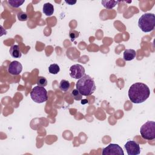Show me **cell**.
I'll return each mask as SVG.
<instances>
[{"instance_id": "obj_4", "label": "cell", "mask_w": 155, "mask_h": 155, "mask_svg": "<svg viewBox=\"0 0 155 155\" xmlns=\"http://www.w3.org/2000/svg\"><path fill=\"white\" fill-rule=\"evenodd\" d=\"M31 99L36 103L41 104L48 100L47 91L43 87L39 85L35 87L30 92Z\"/></svg>"}, {"instance_id": "obj_14", "label": "cell", "mask_w": 155, "mask_h": 155, "mask_svg": "<svg viewBox=\"0 0 155 155\" xmlns=\"http://www.w3.org/2000/svg\"><path fill=\"white\" fill-rule=\"evenodd\" d=\"M70 86V82L65 79L61 80V81L59 83V88L61 90L63 91H67Z\"/></svg>"}, {"instance_id": "obj_18", "label": "cell", "mask_w": 155, "mask_h": 155, "mask_svg": "<svg viewBox=\"0 0 155 155\" xmlns=\"http://www.w3.org/2000/svg\"><path fill=\"white\" fill-rule=\"evenodd\" d=\"M71 95L76 101H81L82 99V95L77 89H74L71 92Z\"/></svg>"}, {"instance_id": "obj_2", "label": "cell", "mask_w": 155, "mask_h": 155, "mask_svg": "<svg viewBox=\"0 0 155 155\" xmlns=\"http://www.w3.org/2000/svg\"><path fill=\"white\" fill-rule=\"evenodd\" d=\"M76 87L79 93L85 96L92 94L96 88L93 79L87 74H85L78 81Z\"/></svg>"}, {"instance_id": "obj_13", "label": "cell", "mask_w": 155, "mask_h": 155, "mask_svg": "<svg viewBox=\"0 0 155 155\" xmlns=\"http://www.w3.org/2000/svg\"><path fill=\"white\" fill-rule=\"evenodd\" d=\"M102 4L103 6L106 8L107 9L111 10L118 3V1H101Z\"/></svg>"}, {"instance_id": "obj_17", "label": "cell", "mask_w": 155, "mask_h": 155, "mask_svg": "<svg viewBox=\"0 0 155 155\" xmlns=\"http://www.w3.org/2000/svg\"><path fill=\"white\" fill-rule=\"evenodd\" d=\"M38 85L40 87H45L47 85V80L45 78L42 76H39L37 81Z\"/></svg>"}, {"instance_id": "obj_20", "label": "cell", "mask_w": 155, "mask_h": 155, "mask_svg": "<svg viewBox=\"0 0 155 155\" xmlns=\"http://www.w3.org/2000/svg\"><path fill=\"white\" fill-rule=\"evenodd\" d=\"M79 36V33L76 30H70L69 32V37L70 38V39L71 41H74L76 38H77Z\"/></svg>"}, {"instance_id": "obj_7", "label": "cell", "mask_w": 155, "mask_h": 155, "mask_svg": "<svg viewBox=\"0 0 155 155\" xmlns=\"http://www.w3.org/2000/svg\"><path fill=\"white\" fill-rule=\"evenodd\" d=\"M70 76L71 78L79 79L85 75V68L80 64H74L70 68Z\"/></svg>"}, {"instance_id": "obj_16", "label": "cell", "mask_w": 155, "mask_h": 155, "mask_svg": "<svg viewBox=\"0 0 155 155\" xmlns=\"http://www.w3.org/2000/svg\"><path fill=\"white\" fill-rule=\"evenodd\" d=\"M25 2L24 0L23 1H20V0H9L8 1V4H10V6L15 7V8H18L20 7L22 4Z\"/></svg>"}, {"instance_id": "obj_19", "label": "cell", "mask_w": 155, "mask_h": 155, "mask_svg": "<svg viewBox=\"0 0 155 155\" xmlns=\"http://www.w3.org/2000/svg\"><path fill=\"white\" fill-rule=\"evenodd\" d=\"M17 17L18 20L20 21H25L27 20V18H28V16L27 13L23 12H21L18 13L17 15Z\"/></svg>"}, {"instance_id": "obj_11", "label": "cell", "mask_w": 155, "mask_h": 155, "mask_svg": "<svg viewBox=\"0 0 155 155\" xmlns=\"http://www.w3.org/2000/svg\"><path fill=\"white\" fill-rule=\"evenodd\" d=\"M10 55L15 58H20L22 56V53L18 45H13L10 48Z\"/></svg>"}, {"instance_id": "obj_1", "label": "cell", "mask_w": 155, "mask_h": 155, "mask_svg": "<svg viewBox=\"0 0 155 155\" xmlns=\"http://www.w3.org/2000/svg\"><path fill=\"white\" fill-rule=\"evenodd\" d=\"M150 94L149 87L142 82L132 84L128 90L129 99L134 104H140L145 102L149 97Z\"/></svg>"}, {"instance_id": "obj_8", "label": "cell", "mask_w": 155, "mask_h": 155, "mask_svg": "<svg viewBox=\"0 0 155 155\" xmlns=\"http://www.w3.org/2000/svg\"><path fill=\"white\" fill-rule=\"evenodd\" d=\"M125 148L128 155H137L140 153L139 145L133 140H129L125 144Z\"/></svg>"}, {"instance_id": "obj_6", "label": "cell", "mask_w": 155, "mask_h": 155, "mask_svg": "<svg viewBox=\"0 0 155 155\" xmlns=\"http://www.w3.org/2000/svg\"><path fill=\"white\" fill-rule=\"evenodd\" d=\"M124 155L122 148L117 144L110 143L107 147L103 148L102 155Z\"/></svg>"}, {"instance_id": "obj_22", "label": "cell", "mask_w": 155, "mask_h": 155, "mask_svg": "<svg viewBox=\"0 0 155 155\" xmlns=\"http://www.w3.org/2000/svg\"><path fill=\"white\" fill-rule=\"evenodd\" d=\"M65 2L67 3L68 4H70V5H73L74 4H75L76 2V1H74V2H72V1H65Z\"/></svg>"}, {"instance_id": "obj_12", "label": "cell", "mask_w": 155, "mask_h": 155, "mask_svg": "<svg viewBox=\"0 0 155 155\" xmlns=\"http://www.w3.org/2000/svg\"><path fill=\"white\" fill-rule=\"evenodd\" d=\"M43 13L47 16H50L53 14L54 12V7L50 2L45 3L43 5Z\"/></svg>"}, {"instance_id": "obj_21", "label": "cell", "mask_w": 155, "mask_h": 155, "mask_svg": "<svg viewBox=\"0 0 155 155\" xmlns=\"http://www.w3.org/2000/svg\"><path fill=\"white\" fill-rule=\"evenodd\" d=\"M88 103V101L87 99H81V104H86Z\"/></svg>"}, {"instance_id": "obj_9", "label": "cell", "mask_w": 155, "mask_h": 155, "mask_svg": "<svg viewBox=\"0 0 155 155\" xmlns=\"http://www.w3.org/2000/svg\"><path fill=\"white\" fill-rule=\"evenodd\" d=\"M7 70L8 72L12 75H18L21 73L22 70V65L19 62L17 61H13L9 64Z\"/></svg>"}, {"instance_id": "obj_5", "label": "cell", "mask_w": 155, "mask_h": 155, "mask_svg": "<svg viewBox=\"0 0 155 155\" xmlns=\"http://www.w3.org/2000/svg\"><path fill=\"white\" fill-rule=\"evenodd\" d=\"M142 137L146 140H153L155 138V122L148 120L140 128Z\"/></svg>"}, {"instance_id": "obj_15", "label": "cell", "mask_w": 155, "mask_h": 155, "mask_svg": "<svg viewBox=\"0 0 155 155\" xmlns=\"http://www.w3.org/2000/svg\"><path fill=\"white\" fill-rule=\"evenodd\" d=\"M48 71H49V73H51V74H56L60 71L59 66L56 64H51L48 67Z\"/></svg>"}, {"instance_id": "obj_3", "label": "cell", "mask_w": 155, "mask_h": 155, "mask_svg": "<svg viewBox=\"0 0 155 155\" xmlns=\"http://www.w3.org/2000/svg\"><path fill=\"white\" fill-rule=\"evenodd\" d=\"M138 26L145 33L150 32L155 27V16L153 13H146L143 14L138 21Z\"/></svg>"}, {"instance_id": "obj_10", "label": "cell", "mask_w": 155, "mask_h": 155, "mask_svg": "<svg viewBox=\"0 0 155 155\" xmlns=\"http://www.w3.org/2000/svg\"><path fill=\"white\" fill-rule=\"evenodd\" d=\"M136 56V52L133 49H126L124 52L123 58L125 61H130L134 59Z\"/></svg>"}]
</instances>
